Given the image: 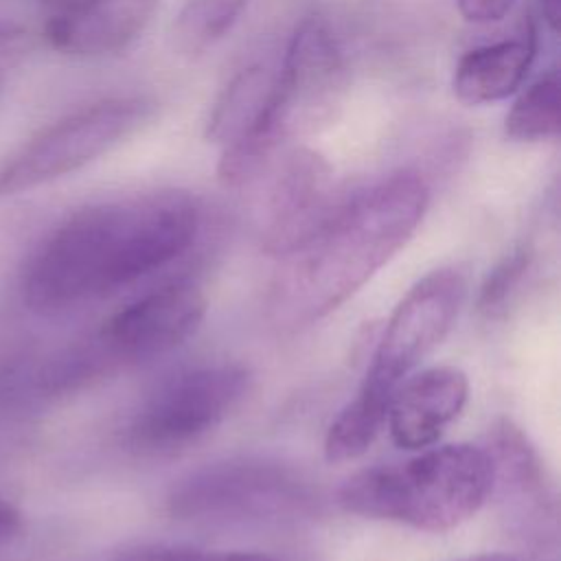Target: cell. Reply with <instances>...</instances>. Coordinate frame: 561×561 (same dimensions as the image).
Listing matches in <instances>:
<instances>
[{"mask_svg":"<svg viewBox=\"0 0 561 561\" xmlns=\"http://www.w3.org/2000/svg\"><path fill=\"white\" fill-rule=\"evenodd\" d=\"M199 230L195 199L153 191L85 206L35 252L24 274V300L57 313L105 298L182 256Z\"/></svg>","mask_w":561,"mask_h":561,"instance_id":"obj_1","label":"cell"},{"mask_svg":"<svg viewBox=\"0 0 561 561\" xmlns=\"http://www.w3.org/2000/svg\"><path fill=\"white\" fill-rule=\"evenodd\" d=\"M430 202L416 173L390 175L342 199L300 248L280 256L267 311L280 329H302L346 302L414 234Z\"/></svg>","mask_w":561,"mask_h":561,"instance_id":"obj_2","label":"cell"},{"mask_svg":"<svg viewBox=\"0 0 561 561\" xmlns=\"http://www.w3.org/2000/svg\"><path fill=\"white\" fill-rule=\"evenodd\" d=\"M493 493V462L473 445L427 447L421 454L351 476L337 491L344 511L445 533L473 517Z\"/></svg>","mask_w":561,"mask_h":561,"instance_id":"obj_3","label":"cell"},{"mask_svg":"<svg viewBox=\"0 0 561 561\" xmlns=\"http://www.w3.org/2000/svg\"><path fill=\"white\" fill-rule=\"evenodd\" d=\"M316 493L296 469L263 458L213 462L191 471L167 495L173 519L213 526H265L309 517Z\"/></svg>","mask_w":561,"mask_h":561,"instance_id":"obj_4","label":"cell"},{"mask_svg":"<svg viewBox=\"0 0 561 561\" xmlns=\"http://www.w3.org/2000/svg\"><path fill=\"white\" fill-rule=\"evenodd\" d=\"M206 298L193 283L158 287L107 318L101 331L50 373L55 388L77 386L118 366L164 355L202 324Z\"/></svg>","mask_w":561,"mask_h":561,"instance_id":"obj_5","label":"cell"},{"mask_svg":"<svg viewBox=\"0 0 561 561\" xmlns=\"http://www.w3.org/2000/svg\"><path fill=\"white\" fill-rule=\"evenodd\" d=\"M250 381L248 368L230 362L171 375L134 412L129 445L145 454H167L199 440L239 408Z\"/></svg>","mask_w":561,"mask_h":561,"instance_id":"obj_6","label":"cell"},{"mask_svg":"<svg viewBox=\"0 0 561 561\" xmlns=\"http://www.w3.org/2000/svg\"><path fill=\"white\" fill-rule=\"evenodd\" d=\"M151 112V101L142 96H114L57 121L0 167V197L37 188L85 167L142 127Z\"/></svg>","mask_w":561,"mask_h":561,"instance_id":"obj_7","label":"cell"},{"mask_svg":"<svg viewBox=\"0 0 561 561\" xmlns=\"http://www.w3.org/2000/svg\"><path fill=\"white\" fill-rule=\"evenodd\" d=\"M465 291L462 274L451 267L434 270L416 280L388 318L357 394L388 410L394 388L451 329Z\"/></svg>","mask_w":561,"mask_h":561,"instance_id":"obj_8","label":"cell"},{"mask_svg":"<svg viewBox=\"0 0 561 561\" xmlns=\"http://www.w3.org/2000/svg\"><path fill=\"white\" fill-rule=\"evenodd\" d=\"M346 72L335 37L318 18L302 20L278 68L274 136L278 142L327 123L340 105Z\"/></svg>","mask_w":561,"mask_h":561,"instance_id":"obj_9","label":"cell"},{"mask_svg":"<svg viewBox=\"0 0 561 561\" xmlns=\"http://www.w3.org/2000/svg\"><path fill=\"white\" fill-rule=\"evenodd\" d=\"M333 199L331 169L309 149L283 156L272 173L261 204V241L272 256L300 248L329 219Z\"/></svg>","mask_w":561,"mask_h":561,"instance_id":"obj_10","label":"cell"},{"mask_svg":"<svg viewBox=\"0 0 561 561\" xmlns=\"http://www.w3.org/2000/svg\"><path fill=\"white\" fill-rule=\"evenodd\" d=\"M469 397L467 375L456 366H432L408 375L392 392L386 425L397 447L421 451L432 447L458 419Z\"/></svg>","mask_w":561,"mask_h":561,"instance_id":"obj_11","label":"cell"},{"mask_svg":"<svg viewBox=\"0 0 561 561\" xmlns=\"http://www.w3.org/2000/svg\"><path fill=\"white\" fill-rule=\"evenodd\" d=\"M158 0H59L46 22L53 48L101 57L127 48L151 22Z\"/></svg>","mask_w":561,"mask_h":561,"instance_id":"obj_12","label":"cell"},{"mask_svg":"<svg viewBox=\"0 0 561 561\" xmlns=\"http://www.w3.org/2000/svg\"><path fill=\"white\" fill-rule=\"evenodd\" d=\"M535 57V37L504 39L469 50L454 70V94L467 105L495 103L511 96Z\"/></svg>","mask_w":561,"mask_h":561,"instance_id":"obj_13","label":"cell"},{"mask_svg":"<svg viewBox=\"0 0 561 561\" xmlns=\"http://www.w3.org/2000/svg\"><path fill=\"white\" fill-rule=\"evenodd\" d=\"M250 0H186L173 24V42L184 55H199L237 24Z\"/></svg>","mask_w":561,"mask_h":561,"instance_id":"obj_14","label":"cell"},{"mask_svg":"<svg viewBox=\"0 0 561 561\" xmlns=\"http://www.w3.org/2000/svg\"><path fill=\"white\" fill-rule=\"evenodd\" d=\"M561 129V79L550 72L535 81L506 114V134L513 140L537 142L557 138Z\"/></svg>","mask_w":561,"mask_h":561,"instance_id":"obj_15","label":"cell"},{"mask_svg":"<svg viewBox=\"0 0 561 561\" xmlns=\"http://www.w3.org/2000/svg\"><path fill=\"white\" fill-rule=\"evenodd\" d=\"M386 425V410L353 397L331 423L324 438V456L329 462H348L368 451Z\"/></svg>","mask_w":561,"mask_h":561,"instance_id":"obj_16","label":"cell"},{"mask_svg":"<svg viewBox=\"0 0 561 561\" xmlns=\"http://www.w3.org/2000/svg\"><path fill=\"white\" fill-rule=\"evenodd\" d=\"M528 261L530 254L526 250H515L513 254H508L486 278V283L482 285L480 291V300L478 307L493 316L500 309H504L508 296L515 291V287L519 285V280L524 278L526 270H528Z\"/></svg>","mask_w":561,"mask_h":561,"instance_id":"obj_17","label":"cell"},{"mask_svg":"<svg viewBox=\"0 0 561 561\" xmlns=\"http://www.w3.org/2000/svg\"><path fill=\"white\" fill-rule=\"evenodd\" d=\"M116 561H278L252 552L228 550H199L184 546H142L121 554Z\"/></svg>","mask_w":561,"mask_h":561,"instance_id":"obj_18","label":"cell"},{"mask_svg":"<svg viewBox=\"0 0 561 561\" xmlns=\"http://www.w3.org/2000/svg\"><path fill=\"white\" fill-rule=\"evenodd\" d=\"M28 39L26 33L9 22H0V90L7 83L9 75L26 55Z\"/></svg>","mask_w":561,"mask_h":561,"instance_id":"obj_19","label":"cell"},{"mask_svg":"<svg viewBox=\"0 0 561 561\" xmlns=\"http://www.w3.org/2000/svg\"><path fill=\"white\" fill-rule=\"evenodd\" d=\"M515 0H456L465 20L476 24H489L502 20Z\"/></svg>","mask_w":561,"mask_h":561,"instance_id":"obj_20","label":"cell"},{"mask_svg":"<svg viewBox=\"0 0 561 561\" xmlns=\"http://www.w3.org/2000/svg\"><path fill=\"white\" fill-rule=\"evenodd\" d=\"M20 524H22V519H20L18 508L13 504H9L4 497H0V548L18 535Z\"/></svg>","mask_w":561,"mask_h":561,"instance_id":"obj_21","label":"cell"},{"mask_svg":"<svg viewBox=\"0 0 561 561\" xmlns=\"http://www.w3.org/2000/svg\"><path fill=\"white\" fill-rule=\"evenodd\" d=\"M541 4V15L548 22L550 31H559V22H561V0H539Z\"/></svg>","mask_w":561,"mask_h":561,"instance_id":"obj_22","label":"cell"},{"mask_svg":"<svg viewBox=\"0 0 561 561\" xmlns=\"http://www.w3.org/2000/svg\"><path fill=\"white\" fill-rule=\"evenodd\" d=\"M460 561H517V559L508 557V554H478V557H467Z\"/></svg>","mask_w":561,"mask_h":561,"instance_id":"obj_23","label":"cell"}]
</instances>
